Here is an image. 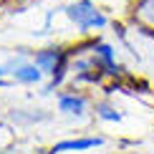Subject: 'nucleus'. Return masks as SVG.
Returning a JSON list of instances; mask_svg holds the SVG:
<instances>
[{
	"instance_id": "4",
	"label": "nucleus",
	"mask_w": 154,
	"mask_h": 154,
	"mask_svg": "<svg viewBox=\"0 0 154 154\" xmlns=\"http://www.w3.org/2000/svg\"><path fill=\"white\" fill-rule=\"evenodd\" d=\"M91 146H101V139H71V142H58L53 146L56 152H76V149H91Z\"/></svg>"
},
{
	"instance_id": "5",
	"label": "nucleus",
	"mask_w": 154,
	"mask_h": 154,
	"mask_svg": "<svg viewBox=\"0 0 154 154\" xmlns=\"http://www.w3.org/2000/svg\"><path fill=\"white\" fill-rule=\"evenodd\" d=\"M94 51H96V56H99V63H104L109 68V73H119V66H116V61H114V48L111 46H106V43H94Z\"/></svg>"
},
{
	"instance_id": "3",
	"label": "nucleus",
	"mask_w": 154,
	"mask_h": 154,
	"mask_svg": "<svg viewBox=\"0 0 154 154\" xmlns=\"http://www.w3.org/2000/svg\"><path fill=\"white\" fill-rule=\"evenodd\" d=\"M131 15L144 30H154V0H137Z\"/></svg>"
},
{
	"instance_id": "6",
	"label": "nucleus",
	"mask_w": 154,
	"mask_h": 154,
	"mask_svg": "<svg viewBox=\"0 0 154 154\" xmlns=\"http://www.w3.org/2000/svg\"><path fill=\"white\" fill-rule=\"evenodd\" d=\"M13 76H15L18 81H25V83H35L38 79H41V68L35 66H30V63H18L15 66V71H13Z\"/></svg>"
},
{
	"instance_id": "8",
	"label": "nucleus",
	"mask_w": 154,
	"mask_h": 154,
	"mask_svg": "<svg viewBox=\"0 0 154 154\" xmlns=\"http://www.w3.org/2000/svg\"><path fill=\"white\" fill-rule=\"evenodd\" d=\"M99 111H101V116H104V119H119V114H114L109 106H99Z\"/></svg>"
},
{
	"instance_id": "9",
	"label": "nucleus",
	"mask_w": 154,
	"mask_h": 154,
	"mask_svg": "<svg viewBox=\"0 0 154 154\" xmlns=\"http://www.w3.org/2000/svg\"><path fill=\"white\" fill-rule=\"evenodd\" d=\"M0 86H3V81H0Z\"/></svg>"
},
{
	"instance_id": "1",
	"label": "nucleus",
	"mask_w": 154,
	"mask_h": 154,
	"mask_svg": "<svg viewBox=\"0 0 154 154\" xmlns=\"http://www.w3.org/2000/svg\"><path fill=\"white\" fill-rule=\"evenodd\" d=\"M66 15L76 23V28L81 30H91V28H104L106 25V15L101 13L91 0H79V3L68 5Z\"/></svg>"
},
{
	"instance_id": "2",
	"label": "nucleus",
	"mask_w": 154,
	"mask_h": 154,
	"mask_svg": "<svg viewBox=\"0 0 154 154\" xmlns=\"http://www.w3.org/2000/svg\"><path fill=\"white\" fill-rule=\"evenodd\" d=\"M68 61V53L61 48H48V51H38L35 53V66L46 73H53L56 81H61V73H63V66Z\"/></svg>"
},
{
	"instance_id": "7",
	"label": "nucleus",
	"mask_w": 154,
	"mask_h": 154,
	"mask_svg": "<svg viewBox=\"0 0 154 154\" xmlns=\"http://www.w3.org/2000/svg\"><path fill=\"white\" fill-rule=\"evenodd\" d=\"M86 109V101L81 96H61V111H68V114H83Z\"/></svg>"
}]
</instances>
